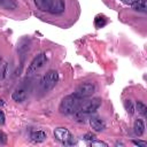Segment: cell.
I'll list each match as a JSON object with an SVG mask.
<instances>
[{"mask_svg": "<svg viewBox=\"0 0 147 147\" xmlns=\"http://www.w3.org/2000/svg\"><path fill=\"white\" fill-rule=\"evenodd\" d=\"M37 9L52 15H61L65 11L64 0H33Z\"/></svg>", "mask_w": 147, "mask_h": 147, "instance_id": "6da1fadb", "label": "cell"}, {"mask_svg": "<svg viewBox=\"0 0 147 147\" xmlns=\"http://www.w3.org/2000/svg\"><path fill=\"white\" fill-rule=\"evenodd\" d=\"M5 121H6V116H5V113L0 109V125H3L5 124Z\"/></svg>", "mask_w": 147, "mask_h": 147, "instance_id": "44dd1931", "label": "cell"}, {"mask_svg": "<svg viewBox=\"0 0 147 147\" xmlns=\"http://www.w3.org/2000/svg\"><path fill=\"white\" fill-rule=\"evenodd\" d=\"M53 134H54V138L57 141L62 142L63 145H72L74 144V141H72V134H71V132L67 127H62V126L56 127L54 130Z\"/></svg>", "mask_w": 147, "mask_h": 147, "instance_id": "ba28073f", "label": "cell"}, {"mask_svg": "<svg viewBox=\"0 0 147 147\" xmlns=\"http://www.w3.org/2000/svg\"><path fill=\"white\" fill-rule=\"evenodd\" d=\"M32 88V83L30 79H24L23 82H21L20 85H17V87L11 93V99L15 102H23L26 100V98L29 96V93Z\"/></svg>", "mask_w": 147, "mask_h": 147, "instance_id": "3957f363", "label": "cell"}, {"mask_svg": "<svg viewBox=\"0 0 147 147\" xmlns=\"http://www.w3.org/2000/svg\"><path fill=\"white\" fill-rule=\"evenodd\" d=\"M88 123H90L91 127H92L95 132H101V131H103V130L106 129L105 122H103L101 118H99V117H91V118L88 119Z\"/></svg>", "mask_w": 147, "mask_h": 147, "instance_id": "9c48e42d", "label": "cell"}, {"mask_svg": "<svg viewBox=\"0 0 147 147\" xmlns=\"http://www.w3.org/2000/svg\"><path fill=\"white\" fill-rule=\"evenodd\" d=\"M59 82V72L56 70H48L40 79V90L42 92H48L55 87Z\"/></svg>", "mask_w": 147, "mask_h": 147, "instance_id": "277c9868", "label": "cell"}, {"mask_svg": "<svg viewBox=\"0 0 147 147\" xmlns=\"http://www.w3.org/2000/svg\"><path fill=\"white\" fill-rule=\"evenodd\" d=\"M133 132L136 136L141 137L145 133V123L141 118H137L133 123Z\"/></svg>", "mask_w": 147, "mask_h": 147, "instance_id": "30bf717a", "label": "cell"}, {"mask_svg": "<svg viewBox=\"0 0 147 147\" xmlns=\"http://www.w3.org/2000/svg\"><path fill=\"white\" fill-rule=\"evenodd\" d=\"M134 109H137V111H138L142 117H146V116H147V107H146V105H145L142 101L137 100V101H136V108H134Z\"/></svg>", "mask_w": 147, "mask_h": 147, "instance_id": "4fadbf2b", "label": "cell"}, {"mask_svg": "<svg viewBox=\"0 0 147 147\" xmlns=\"http://www.w3.org/2000/svg\"><path fill=\"white\" fill-rule=\"evenodd\" d=\"M9 74L8 70V64L6 62H3L2 64H0V79H5Z\"/></svg>", "mask_w": 147, "mask_h": 147, "instance_id": "e0dca14e", "label": "cell"}, {"mask_svg": "<svg viewBox=\"0 0 147 147\" xmlns=\"http://www.w3.org/2000/svg\"><path fill=\"white\" fill-rule=\"evenodd\" d=\"M101 103H102V101H101L100 98H92V99H88V100L84 99L78 111H82V113H85V114L90 115L92 113H95L100 108Z\"/></svg>", "mask_w": 147, "mask_h": 147, "instance_id": "52a82bcc", "label": "cell"}, {"mask_svg": "<svg viewBox=\"0 0 147 147\" xmlns=\"http://www.w3.org/2000/svg\"><path fill=\"white\" fill-rule=\"evenodd\" d=\"M95 92V84L92 83V82H85V83H82L79 84L74 94L76 96H78L79 99H87V98H91Z\"/></svg>", "mask_w": 147, "mask_h": 147, "instance_id": "5b68a950", "label": "cell"}, {"mask_svg": "<svg viewBox=\"0 0 147 147\" xmlns=\"http://www.w3.org/2000/svg\"><path fill=\"white\" fill-rule=\"evenodd\" d=\"M6 141H7L6 134H5V133H2V132H0V142H1V144H5Z\"/></svg>", "mask_w": 147, "mask_h": 147, "instance_id": "7402d4cb", "label": "cell"}, {"mask_svg": "<svg viewBox=\"0 0 147 147\" xmlns=\"http://www.w3.org/2000/svg\"><path fill=\"white\" fill-rule=\"evenodd\" d=\"M3 103H5V102H3V100H2V99H0V106H3Z\"/></svg>", "mask_w": 147, "mask_h": 147, "instance_id": "cb8c5ba5", "label": "cell"}, {"mask_svg": "<svg viewBox=\"0 0 147 147\" xmlns=\"http://www.w3.org/2000/svg\"><path fill=\"white\" fill-rule=\"evenodd\" d=\"M123 2H125V3H130V5H132L133 2H136V1H138V0H122Z\"/></svg>", "mask_w": 147, "mask_h": 147, "instance_id": "603a6c76", "label": "cell"}, {"mask_svg": "<svg viewBox=\"0 0 147 147\" xmlns=\"http://www.w3.org/2000/svg\"><path fill=\"white\" fill-rule=\"evenodd\" d=\"M83 138H84L85 140H91V141H92V140H94V139H95V136H94V134H92V133H86Z\"/></svg>", "mask_w": 147, "mask_h": 147, "instance_id": "ffe728a7", "label": "cell"}, {"mask_svg": "<svg viewBox=\"0 0 147 147\" xmlns=\"http://www.w3.org/2000/svg\"><path fill=\"white\" fill-rule=\"evenodd\" d=\"M30 138L33 142H42L44 140H46L47 138V133L42 130H38V131H33L30 134Z\"/></svg>", "mask_w": 147, "mask_h": 147, "instance_id": "8fae6325", "label": "cell"}, {"mask_svg": "<svg viewBox=\"0 0 147 147\" xmlns=\"http://www.w3.org/2000/svg\"><path fill=\"white\" fill-rule=\"evenodd\" d=\"M124 108H125V110L127 111V114L129 115H133L134 114V106H133V103H132V101L131 100H129V99H126V100H124Z\"/></svg>", "mask_w": 147, "mask_h": 147, "instance_id": "2e32d148", "label": "cell"}, {"mask_svg": "<svg viewBox=\"0 0 147 147\" xmlns=\"http://www.w3.org/2000/svg\"><path fill=\"white\" fill-rule=\"evenodd\" d=\"M132 142L136 146H139V147H146L147 146V142L146 141H142V140H132Z\"/></svg>", "mask_w": 147, "mask_h": 147, "instance_id": "d6986e66", "label": "cell"}, {"mask_svg": "<svg viewBox=\"0 0 147 147\" xmlns=\"http://www.w3.org/2000/svg\"><path fill=\"white\" fill-rule=\"evenodd\" d=\"M0 7L6 10H15L17 8V2L15 0H0Z\"/></svg>", "mask_w": 147, "mask_h": 147, "instance_id": "7c38bea8", "label": "cell"}, {"mask_svg": "<svg viewBox=\"0 0 147 147\" xmlns=\"http://www.w3.org/2000/svg\"><path fill=\"white\" fill-rule=\"evenodd\" d=\"M90 145H91V146H99V147H107V146H108V144H106V142H103V141H100V140H96V139L92 140V141L90 142Z\"/></svg>", "mask_w": 147, "mask_h": 147, "instance_id": "ac0fdd59", "label": "cell"}, {"mask_svg": "<svg viewBox=\"0 0 147 147\" xmlns=\"http://www.w3.org/2000/svg\"><path fill=\"white\" fill-rule=\"evenodd\" d=\"M132 8L137 11H140V13H146V0H138L136 2H133L132 5Z\"/></svg>", "mask_w": 147, "mask_h": 147, "instance_id": "5bb4252c", "label": "cell"}, {"mask_svg": "<svg viewBox=\"0 0 147 147\" xmlns=\"http://www.w3.org/2000/svg\"><path fill=\"white\" fill-rule=\"evenodd\" d=\"M106 24H107V18H106L105 16H102V15H98V16L95 17V20H94V25H95V28L100 29V28L105 26Z\"/></svg>", "mask_w": 147, "mask_h": 147, "instance_id": "9a60e30c", "label": "cell"}, {"mask_svg": "<svg viewBox=\"0 0 147 147\" xmlns=\"http://www.w3.org/2000/svg\"><path fill=\"white\" fill-rule=\"evenodd\" d=\"M47 62V56H46V53H39L37 54L32 61L30 62L28 69H26V75L28 76H31L33 74H36L37 71H39Z\"/></svg>", "mask_w": 147, "mask_h": 147, "instance_id": "8992f818", "label": "cell"}, {"mask_svg": "<svg viewBox=\"0 0 147 147\" xmlns=\"http://www.w3.org/2000/svg\"><path fill=\"white\" fill-rule=\"evenodd\" d=\"M0 62H1V59H0Z\"/></svg>", "mask_w": 147, "mask_h": 147, "instance_id": "d4e9b609", "label": "cell"}, {"mask_svg": "<svg viewBox=\"0 0 147 147\" xmlns=\"http://www.w3.org/2000/svg\"><path fill=\"white\" fill-rule=\"evenodd\" d=\"M82 102H83V99H79L74 93L65 95L60 102L59 111L63 115H75L79 110Z\"/></svg>", "mask_w": 147, "mask_h": 147, "instance_id": "7a4b0ae2", "label": "cell"}]
</instances>
